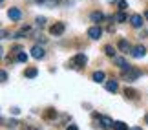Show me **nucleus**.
I'll return each instance as SVG.
<instances>
[{"label": "nucleus", "mask_w": 148, "mask_h": 130, "mask_svg": "<svg viewBox=\"0 0 148 130\" xmlns=\"http://www.w3.org/2000/svg\"><path fill=\"white\" fill-rule=\"evenodd\" d=\"M86 55H84V53H77L75 55V57H73L71 61H70V68H75V70H77V68H82L84 64H86Z\"/></svg>", "instance_id": "obj_1"}, {"label": "nucleus", "mask_w": 148, "mask_h": 130, "mask_svg": "<svg viewBox=\"0 0 148 130\" xmlns=\"http://www.w3.org/2000/svg\"><path fill=\"white\" fill-rule=\"evenodd\" d=\"M130 24H132L134 28H141V26H143V17L137 15V13L132 15V17H130Z\"/></svg>", "instance_id": "obj_8"}, {"label": "nucleus", "mask_w": 148, "mask_h": 130, "mask_svg": "<svg viewBox=\"0 0 148 130\" xmlns=\"http://www.w3.org/2000/svg\"><path fill=\"white\" fill-rule=\"evenodd\" d=\"M123 75H124V79H126V81H135V79H137L139 75H141V72L137 70V68H126V70H123Z\"/></svg>", "instance_id": "obj_2"}, {"label": "nucleus", "mask_w": 148, "mask_h": 130, "mask_svg": "<svg viewBox=\"0 0 148 130\" xmlns=\"http://www.w3.org/2000/svg\"><path fill=\"white\" fill-rule=\"evenodd\" d=\"M113 63H115L119 68H123V70H126V68H130V64L126 63V61H124L123 57H113Z\"/></svg>", "instance_id": "obj_14"}, {"label": "nucleus", "mask_w": 148, "mask_h": 130, "mask_svg": "<svg viewBox=\"0 0 148 130\" xmlns=\"http://www.w3.org/2000/svg\"><path fill=\"white\" fill-rule=\"evenodd\" d=\"M26 35H29V28H22L18 33H15V39H24Z\"/></svg>", "instance_id": "obj_18"}, {"label": "nucleus", "mask_w": 148, "mask_h": 130, "mask_svg": "<svg viewBox=\"0 0 148 130\" xmlns=\"http://www.w3.org/2000/svg\"><path fill=\"white\" fill-rule=\"evenodd\" d=\"M24 75L27 77V79H35L37 75H38V70L35 66H29V68H26V72H24Z\"/></svg>", "instance_id": "obj_11"}, {"label": "nucleus", "mask_w": 148, "mask_h": 130, "mask_svg": "<svg viewBox=\"0 0 148 130\" xmlns=\"http://www.w3.org/2000/svg\"><path fill=\"white\" fill-rule=\"evenodd\" d=\"M29 130H38V128H29Z\"/></svg>", "instance_id": "obj_32"}, {"label": "nucleus", "mask_w": 148, "mask_h": 130, "mask_svg": "<svg viewBox=\"0 0 148 130\" xmlns=\"http://www.w3.org/2000/svg\"><path fill=\"white\" fill-rule=\"evenodd\" d=\"M2 39H9V33H8V31H5V30L2 31Z\"/></svg>", "instance_id": "obj_28"}, {"label": "nucleus", "mask_w": 148, "mask_h": 130, "mask_svg": "<svg viewBox=\"0 0 148 130\" xmlns=\"http://www.w3.org/2000/svg\"><path fill=\"white\" fill-rule=\"evenodd\" d=\"M117 48L121 50V52H124V53H128V50L132 48V46H130V42L126 41V39H121V41L117 42Z\"/></svg>", "instance_id": "obj_10"}, {"label": "nucleus", "mask_w": 148, "mask_h": 130, "mask_svg": "<svg viewBox=\"0 0 148 130\" xmlns=\"http://www.w3.org/2000/svg\"><path fill=\"white\" fill-rule=\"evenodd\" d=\"M64 30H66L64 22H55V24L49 28V33H51V35H55V37H60L62 33H64Z\"/></svg>", "instance_id": "obj_3"}, {"label": "nucleus", "mask_w": 148, "mask_h": 130, "mask_svg": "<svg viewBox=\"0 0 148 130\" xmlns=\"http://www.w3.org/2000/svg\"><path fill=\"white\" fill-rule=\"evenodd\" d=\"M55 117H57V110H53V108H48L46 112H44V119L51 121V119H55Z\"/></svg>", "instance_id": "obj_16"}, {"label": "nucleus", "mask_w": 148, "mask_h": 130, "mask_svg": "<svg viewBox=\"0 0 148 130\" xmlns=\"http://www.w3.org/2000/svg\"><path fill=\"white\" fill-rule=\"evenodd\" d=\"M113 130H128V128H126V125H124L123 121H115L113 123Z\"/></svg>", "instance_id": "obj_21"}, {"label": "nucleus", "mask_w": 148, "mask_h": 130, "mask_svg": "<svg viewBox=\"0 0 148 130\" xmlns=\"http://www.w3.org/2000/svg\"><path fill=\"white\" fill-rule=\"evenodd\" d=\"M128 130H143V128H139V127H134V128H128Z\"/></svg>", "instance_id": "obj_29"}, {"label": "nucleus", "mask_w": 148, "mask_h": 130, "mask_svg": "<svg viewBox=\"0 0 148 130\" xmlns=\"http://www.w3.org/2000/svg\"><path fill=\"white\" fill-rule=\"evenodd\" d=\"M92 79L95 83H104V79H106V75H104V72H101V70H97V72H93V75H92Z\"/></svg>", "instance_id": "obj_13"}, {"label": "nucleus", "mask_w": 148, "mask_h": 130, "mask_svg": "<svg viewBox=\"0 0 148 130\" xmlns=\"http://www.w3.org/2000/svg\"><path fill=\"white\" fill-rule=\"evenodd\" d=\"M44 55H46V52H44V48L42 46H33L31 48V57H35V59H44Z\"/></svg>", "instance_id": "obj_6"}, {"label": "nucleus", "mask_w": 148, "mask_h": 130, "mask_svg": "<svg viewBox=\"0 0 148 130\" xmlns=\"http://www.w3.org/2000/svg\"><path fill=\"white\" fill-rule=\"evenodd\" d=\"M146 55V50H145V46H135V48H132V57H135V59H141V57H145Z\"/></svg>", "instance_id": "obj_7"}, {"label": "nucleus", "mask_w": 148, "mask_h": 130, "mask_svg": "<svg viewBox=\"0 0 148 130\" xmlns=\"http://www.w3.org/2000/svg\"><path fill=\"white\" fill-rule=\"evenodd\" d=\"M99 121L102 123L104 128H113V123H115V121H112L110 117H106V116H99Z\"/></svg>", "instance_id": "obj_12"}, {"label": "nucleus", "mask_w": 148, "mask_h": 130, "mask_svg": "<svg viewBox=\"0 0 148 130\" xmlns=\"http://www.w3.org/2000/svg\"><path fill=\"white\" fill-rule=\"evenodd\" d=\"M16 61H18V63H27V53H26V52H18V55H16Z\"/></svg>", "instance_id": "obj_20"}, {"label": "nucleus", "mask_w": 148, "mask_h": 130, "mask_svg": "<svg viewBox=\"0 0 148 130\" xmlns=\"http://www.w3.org/2000/svg\"><path fill=\"white\" fill-rule=\"evenodd\" d=\"M90 17H92V20H93V22H101L102 19H104V15H102L101 11H93V13L90 15Z\"/></svg>", "instance_id": "obj_17"}, {"label": "nucleus", "mask_w": 148, "mask_h": 130, "mask_svg": "<svg viewBox=\"0 0 148 130\" xmlns=\"http://www.w3.org/2000/svg\"><path fill=\"white\" fill-rule=\"evenodd\" d=\"M8 17L11 20H15V22H18L20 19H22V11L18 9V8H11L9 11H8Z\"/></svg>", "instance_id": "obj_5"}, {"label": "nucleus", "mask_w": 148, "mask_h": 130, "mask_svg": "<svg viewBox=\"0 0 148 130\" xmlns=\"http://www.w3.org/2000/svg\"><path fill=\"white\" fill-rule=\"evenodd\" d=\"M104 86H106V90H108V92L115 94L117 90H119V83H117V81H113V79H112V81H106V83H104Z\"/></svg>", "instance_id": "obj_9"}, {"label": "nucleus", "mask_w": 148, "mask_h": 130, "mask_svg": "<svg viewBox=\"0 0 148 130\" xmlns=\"http://www.w3.org/2000/svg\"><path fill=\"white\" fill-rule=\"evenodd\" d=\"M8 127H9V128H16V127H18V123H16L15 119H9V123H8Z\"/></svg>", "instance_id": "obj_25"}, {"label": "nucleus", "mask_w": 148, "mask_h": 130, "mask_svg": "<svg viewBox=\"0 0 148 130\" xmlns=\"http://www.w3.org/2000/svg\"><path fill=\"white\" fill-rule=\"evenodd\" d=\"M145 121H146V125H148V114H146V117H145Z\"/></svg>", "instance_id": "obj_31"}, {"label": "nucleus", "mask_w": 148, "mask_h": 130, "mask_svg": "<svg viewBox=\"0 0 148 130\" xmlns=\"http://www.w3.org/2000/svg\"><path fill=\"white\" fill-rule=\"evenodd\" d=\"M66 130H79V128H77V125H68Z\"/></svg>", "instance_id": "obj_27"}, {"label": "nucleus", "mask_w": 148, "mask_h": 130, "mask_svg": "<svg viewBox=\"0 0 148 130\" xmlns=\"http://www.w3.org/2000/svg\"><path fill=\"white\" fill-rule=\"evenodd\" d=\"M115 20H117V22H126V15H124L123 11H119V13L115 15Z\"/></svg>", "instance_id": "obj_23"}, {"label": "nucleus", "mask_w": 148, "mask_h": 130, "mask_svg": "<svg viewBox=\"0 0 148 130\" xmlns=\"http://www.w3.org/2000/svg\"><path fill=\"white\" fill-rule=\"evenodd\" d=\"M104 53L108 55V57H115V50H113V46H110V44L104 46Z\"/></svg>", "instance_id": "obj_19"}, {"label": "nucleus", "mask_w": 148, "mask_h": 130, "mask_svg": "<svg viewBox=\"0 0 148 130\" xmlns=\"http://www.w3.org/2000/svg\"><path fill=\"white\" fill-rule=\"evenodd\" d=\"M124 97L126 99H137V92H135L134 88H124Z\"/></svg>", "instance_id": "obj_15"}, {"label": "nucleus", "mask_w": 148, "mask_h": 130, "mask_svg": "<svg viewBox=\"0 0 148 130\" xmlns=\"http://www.w3.org/2000/svg\"><path fill=\"white\" fill-rule=\"evenodd\" d=\"M102 35V30H101V26H92L88 30V37L90 39H93V41H97V39H101Z\"/></svg>", "instance_id": "obj_4"}, {"label": "nucleus", "mask_w": 148, "mask_h": 130, "mask_svg": "<svg viewBox=\"0 0 148 130\" xmlns=\"http://www.w3.org/2000/svg\"><path fill=\"white\" fill-rule=\"evenodd\" d=\"M145 19H146V20H148V9H146V11H145Z\"/></svg>", "instance_id": "obj_30"}, {"label": "nucleus", "mask_w": 148, "mask_h": 130, "mask_svg": "<svg viewBox=\"0 0 148 130\" xmlns=\"http://www.w3.org/2000/svg\"><path fill=\"white\" fill-rule=\"evenodd\" d=\"M108 2H115V0H108Z\"/></svg>", "instance_id": "obj_33"}, {"label": "nucleus", "mask_w": 148, "mask_h": 130, "mask_svg": "<svg viewBox=\"0 0 148 130\" xmlns=\"http://www.w3.org/2000/svg\"><path fill=\"white\" fill-rule=\"evenodd\" d=\"M0 77H2V83L8 81V73H5V72H2V75H0Z\"/></svg>", "instance_id": "obj_26"}, {"label": "nucleus", "mask_w": 148, "mask_h": 130, "mask_svg": "<svg viewBox=\"0 0 148 130\" xmlns=\"http://www.w3.org/2000/svg\"><path fill=\"white\" fill-rule=\"evenodd\" d=\"M35 24L38 28H44V26H46V19H44V17H37V19H35Z\"/></svg>", "instance_id": "obj_22"}, {"label": "nucleus", "mask_w": 148, "mask_h": 130, "mask_svg": "<svg viewBox=\"0 0 148 130\" xmlns=\"http://www.w3.org/2000/svg\"><path fill=\"white\" fill-rule=\"evenodd\" d=\"M126 8H128V2H126V0H119V9L124 11Z\"/></svg>", "instance_id": "obj_24"}]
</instances>
